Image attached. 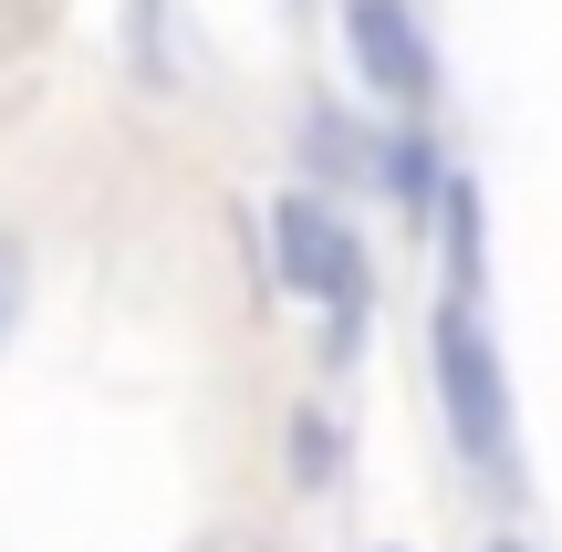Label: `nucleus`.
I'll return each instance as SVG.
<instances>
[{
  "label": "nucleus",
  "instance_id": "f257e3e1",
  "mask_svg": "<svg viewBox=\"0 0 562 552\" xmlns=\"http://www.w3.org/2000/svg\"><path fill=\"white\" fill-rule=\"evenodd\" d=\"M427 386H438V438L480 500H510L521 491V396H510V354L490 334V303H459L438 292L427 303Z\"/></svg>",
  "mask_w": 562,
  "mask_h": 552
},
{
  "label": "nucleus",
  "instance_id": "f03ea898",
  "mask_svg": "<svg viewBox=\"0 0 562 552\" xmlns=\"http://www.w3.org/2000/svg\"><path fill=\"white\" fill-rule=\"evenodd\" d=\"M261 261H271L281 303H313V313L375 303V250L344 219V199H323V188H281L261 209Z\"/></svg>",
  "mask_w": 562,
  "mask_h": 552
},
{
  "label": "nucleus",
  "instance_id": "7ed1b4c3",
  "mask_svg": "<svg viewBox=\"0 0 562 552\" xmlns=\"http://www.w3.org/2000/svg\"><path fill=\"white\" fill-rule=\"evenodd\" d=\"M334 32H344V63L355 83L385 104V115H427L438 104V32H427L417 0H334Z\"/></svg>",
  "mask_w": 562,
  "mask_h": 552
},
{
  "label": "nucleus",
  "instance_id": "20e7f679",
  "mask_svg": "<svg viewBox=\"0 0 562 552\" xmlns=\"http://www.w3.org/2000/svg\"><path fill=\"white\" fill-rule=\"evenodd\" d=\"M427 229H438V292H459V303H490V199L469 167H448L438 209H427Z\"/></svg>",
  "mask_w": 562,
  "mask_h": 552
},
{
  "label": "nucleus",
  "instance_id": "39448f33",
  "mask_svg": "<svg viewBox=\"0 0 562 552\" xmlns=\"http://www.w3.org/2000/svg\"><path fill=\"white\" fill-rule=\"evenodd\" d=\"M375 188H385V209H396V219H427V209H438L448 146H438V125H427V115H396V125L375 136Z\"/></svg>",
  "mask_w": 562,
  "mask_h": 552
},
{
  "label": "nucleus",
  "instance_id": "423d86ee",
  "mask_svg": "<svg viewBox=\"0 0 562 552\" xmlns=\"http://www.w3.org/2000/svg\"><path fill=\"white\" fill-rule=\"evenodd\" d=\"M302 167H313L323 199L355 188V178H375V125H355L344 104H313V115H302Z\"/></svg>",
  "mask_w": 562,
  "mask_h": 552
},
{
  "label": "nucleus",
  "instance_id": "0eeeda50",
  "mask_svg": "<svg viewBox=\"0 0 562 552\" xmlns=\"http://www.w3.org/2000/svg\"><path fill=\"white\" fill-rule=\"evenodd\" d=\"M281 480H292L302 500L344 491V417L334 407H292L281 417Z\"/></svg>",
  "mask_w": 562,
  "mask_h": 552
},
{
  "label": "nucleus",
  "instance_id": "6e6552de",
  "mask_svg": "<svg viewBox=\"0 0 562 552\" xmlns=\"http://www.w3.org/2000/svg\"><path fill=\"white\" fill-rule=\"evenodd\" d=\"M136 74L157 83V94L178 83V53H167V0H136Z\"/></svg>",
  "mask_w": 562,
  "mask_h": 552
},
{
  "label": "nucleus",
  "instance_id": "1a4fd4ad",
  "mask_svg": "<svg viewBox=\"0 0 562 552\" xmlns=\"http://www.w3.org/2000/svg\"><path fill=\"white\" fill-rule=\"evenodd\" d=\"M21 313H32V250H21L11 229H0V345L21 334Z\"/></svg>",
  "mask_w": 562,
  "mask_h": 552
},
{
  "label": "nucleus",
  "instance_id": "9d476101",
  "mask_svg": "<svg viewBox=\"0 0 562 552\" xmlns=\"http://www.w3.org/2000/svg\"><path fill=\"white\" fill-rule=\"evenodd\" d=\"M490 552H531V542H521V532H501V542H490Z\"/></svg>",
  "mask_w": 562,
  "mask_h": 552
},
{
  "label": "nucleus",
  "instance_id": "9b49d317",
  "mask_svg": "<svg viewBox=\"0 0 562 552\" xmlns=\"http://www.w3.org/2000/svg\"><path fill=\"white\" fill-rule=\"evenodd\" d=\"M375 552H417V542H375Z\"/></svg>",
  "mask_w": 562,
  "mask_h": 552
}]
</instances>
